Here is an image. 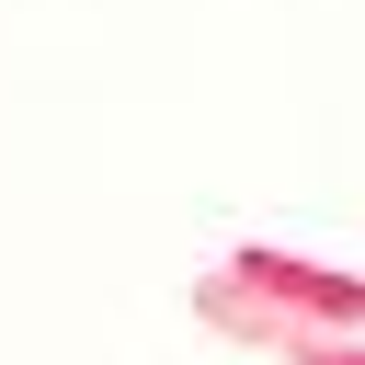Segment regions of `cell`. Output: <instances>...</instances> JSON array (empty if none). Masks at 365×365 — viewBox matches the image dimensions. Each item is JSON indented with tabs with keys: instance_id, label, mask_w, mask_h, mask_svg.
<instances>
[{
	"instance_id": "1",
	"label": "cell",
	"mask_w": 365,
	"mask_h": 365,
	"mask_svg": "<svg viewBox=\"0 0 365 365\" xmlns=\"http://www.w3.org/2000/svg\"><path fill=\"white\" fill-rule=\"evenodd\" d=\"M240 297H262V308H285V319H319V331H365V274H342V262H308V251H274V240H240L228 262H217Z\"/></svg>"
},
{
	"instance_id": "2",
	"label": "cell",
	"mask_w": 365,
	"mask_h": 365,
	"mask_svg": "<svg viewBox=\"0 0 365 365\" xmlns=\"http://www.w3.org/2000/svg\"><path fill=\"white\" fill-rule=\"evenodd\" d=\"M194 319H205V331H228V342H251V354H274V365H365V331H319V319H285V308L240 297L228 274H205V285H194Z\"/></svg>"
}]
</instances>
